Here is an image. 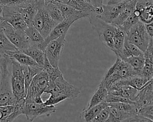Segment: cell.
Returning <instances> with one entry per match:
<instances>
[{
  "label": "cell",
  "mask_w": 153,
  "mask_h": 122,
  "mask_svg": "<svg viewBox=\"0 0 153 122\" xmlns=\"http://www.w3.org/2000/svg\"><path fill=\"white\" fill-rule=\"evenodd\" d=\"M0 65L1 78L0 82V106L14 105L16 100L11 87V58L5 54H1Z\"/></svg>",
  "instance_id": "cell-1"
},
{
  "label": "cell",
  "mask_w": 153,
  "mask_h": 122,
  "mask_svg": "<svg viewBox=\"0 0 153 122\" xmlns=\"http://www.w3.org/2000/svg\"><path fill=\"white\" fill-rule=\"evenodd\" d=\"M131 76H136L134 70L123 60L117 57L115 63L105 74L100 84L108 90L118 80Z\"/></svg>",
  "instance_id": "cell-2"
},
{
  "label": "cell",
  "mask_w": 153,
  "mask_h": 122,
  "mask_svg": "<svg viewBox=\"0 0 153 122\" xmlns=\"http://www.w3.org/2000/svg\"><path fill=\"white\" fill-rule=\"evenodd\" d=\"M49 84L47 73L44 70L35 75L27 89L25 97L26 103H43L41 95Z\"/></svg>",
  "instance_id": "cell-3"
},
{
  "label": "cell",
  "mask_w": 153,
  "mask_h": 122,
  "mask_svg": "<svg viewBox=\"0 0 153 122\" xmlns=\"http://www.w3.org/2000/svg\"><path fill=\"white\" fill-rule=\"evenodd\" d=\"M93 29L97 33L99 39L111 51H113V36L117 26L107 23L99 18L93 12L88 17Z\"/></svg>",
  "instance_id": "cell-4"
},
{
  "label": "cell",
  "mask_w": 153,
  "mask_h": 122,
  "mask_svg": "<svg viewBox=\"0 0 153 122\" xmlns=\"http://www.w3.org/2000/svg\"><path fill=\"white\" fill-rule=\"evenodd\" d=\"M10 82L12 92L16 102L25 100L26 92L22 65L13 58H11Z\"/></svg>",
  "instance_id": "cell-5"
},
{
  "label": "cell",
  "mask_w": 153,
  "mask_h": 122,
  "mask_svg": "<svg viewBox=\"0 0 153 122\" xmlns=\"http://www.w3.org/2000/svg\"><path fill=\"white\" fill-rule=\"evenodd\" d=\"M125 39L137 46L143 52L152 37L147 33L144 23L139 21L127 32Z\"/></svg>",
  "instance_id": "cell-6"
},
{
  "label": "cell",
  "mask_w": 153,
  "mask_h": 122,
  "mask_svg": "<svg viewBox=\"0 0 153 122\" xmlns=\"http://www.w3.org/2000/svg\"><path fill=\"white\" fill-rule=\"evenodd\" d=\"M44 93H62L67 97V99L72 100L78 98L81 90L68 82L63 76H60L56 78L53 82L50 83Z\"/></svg>",
  "instance_id": "cell-7"
},
{
  "label": "cell",
  "mask_w": 153,
  "mask_h": 122,
  "mask_svg": "<svg viewBox=\"0 0 153 122\" xmlns=\"http://www.w3.org/2000/svg\"><path fill=\"white\" fill-rule=\"evenodd\" d=\"M0 25L7 38L19 51H23L32 43L25 31L15 29L5 21Z\"/></svg>",
  "instance_id": "cell-8"
},
{
  "label": "cell",
  "mask_w": 153,
  "mask_h": 122,
  "mask_svg": "<svg viewBox=\"0 0 153 122\" xmlns=\"http://www.w3.org/2000/svg\"><path fill=\"white\" fill-rule=\"evenodd\" d=\"M57 23L49 15L45 5L38 7L33 19L32 24L39 32L44 38L46 37Z\"/></svg>",
  "instance_id": "cell-9"
},
{
  "label": "cell",
  "mask_w": 153,
  "mask_h": 122,
  "mask_svg": "<svg viewBox=\"0 0 153 122\" xmlns=\"http://www.w3.org/2000/svg\"><path fill=\"white\" fill-rule=\"evenodd\" d=\"M65 36L62 35L56 39L50 42L44 49L46 58L54 67H59L60 57L65 44Z\"/></svg>",
  "instance_id": "cell-10"
},
{
  "label": "cell",
  "mask_w": 153,
  "mask_h": 122,
  "mask_svg": "<svg viewBox=\"0 0 153 122\" xmlns=\"http://www.w3.org/2000/svg\"><path fill=\"white\" fill-rule=\"evenodd\" d=\"M57 108L54 105H47L43 103H26L24 115L29 121H33L36 118L42 116H50L56 112Z\"/></svg>",
  "instance_id": "cell-11"
},
{
  "label": "cell",
  "mask_w": 153,
  "mask_h": 122,
  "mask_svg": "<svg viewBox=\"0 0 153 122\" xmlns=\"http://www.w3.org/2000/svg\"><path fill=\"white\" fill-rule=\"evenodd\" d=\"M3 19L18 30L25 31L27 26L14 6H4Z\"/></svg>",
  "instance_id": "cell-12"
},
{
  "label": "cell",
  "mask_w": 153,
  "mask_h": 122,
  "mask_svg": "<svg viewBox=\"0 0 153 122\" xmlns=\"http://www.w3.org/2000/svg\"><path fill=\"white\" fill-rule=\"evenodd\" d=\"M73 23L74 22L72 21L64 19L62 21L57 23L48 35L44 39L43 41L41 43L36 45L39 48L44 51L46 46L50 42L57 39L62 35H66L67 32Z\"/></svg>",
  "instance_id": "cell-13"
},
{
  "label": "cell",
  "mask_w": 153,
  "mask_h": 122,
  "mask_svg": "<svg viewBox=\"0 0 153 122\" xmlns=\"http://www.w3.org/2000/svg\"><path fill=\"white\" fill-rule=\"evenodd\" d=\"M129 1H126L119 4H114V5H102L103 7V11L102 12L97 15L101 20L104 21L105 22L111 24L112 21L118 15L124 7V6L127 4Z\"/></svg>",
  "instance_id": "cell-14"
},
{
  "label": "cell",
  "mask_w": 153,
  "mask_h": 122,
  "mask_svg": "<svg viewBox=\"0 0 153 122\" xmlns=\"http://www.w3.org/2000/svg\"><path fill=\"white\" fill-rule=\"evenodd\" d=\"M134 102L137 107V109L142 106L152 105V79L150 80L143 87L138 90V92L135 98Z\"/></svg>",
  "instance_id": "cell-15"
},
{
  "label": "cell",
  "mask_w": 153,
  "mask_h": 122,
  "mask_svg": "<svg viewBox=\"0 0 153 122\" xmlns=\"http://www.w3.org/2000/svg\"><path fill=\"white\" fill-rule=\"evenodd\" d=\"M151 79H149L142 76H131L118 80L112 86L128 85L137 90H140Z\"/></svg>",
  "instance_id": "cell-16"
},
{
  "label": "cell",
  "mask_w": 153,
  "mask_h": 122,
  "mask_svg": "<svg viewBox=\"0 0 153 122\" xmlns=\"http://www.w3.org/2000/svg\"><path fill=\"white\" fill-rule=\"evenodd\" d=\"M57 4L62 11L64 19L68 21L74 23L80 18L88 17L90 15V14L78 10L70 5L57 2Z\"/></svg>",
  "instance_id": "cell-17"
},
{
  "label": "cell",
  "mask_w": 153,
  "mask_h": 122,
  "mask_svg": "<svg viewBox=\"0 0 153 122\" xmlns=\"http://www.w3.org/2000/svg\"><path fill=\"white\" fill-rule=\"evenodd\" d=\"M115 54L117 57L123 60L132 56L143 55V52L137 46L125 39L122 48L120 51L115 52Z\"/></svg>",
  "instance_id": "cell-18"
},
{
  "label": "cell",
  "mask_w": 153,
  "mask_h": 122,
  "mask_svg": "<svg viewBox=\"0 0 153 122\" xmlns=\"http://www.w3.org/2000/svg\"><path fill=\"white\" fill-rule=\"evenodd\" d=\"M137 89L128 86L123 85L120 86H112L108 90V93L114 95L122 96L128 98L132 101L134 102L136 96L138 92Z\"/></svg>",
  "instance_id": "cell-19"
},
{
  "label": "cell",
  "mask_w": 153,
  "mask_h": 122,
  "mask_svg": "<svg viewBox=\"0 0 153 122\" xmlns=\"http://www.w3.org/2000/svg\"><path fill=\"white\" fill-rule=\"evenodd\" d=\"M54 2L70 5L75 9L90 14L94 11V7L87 0H54Z\"/></svg>",
  "instance_id": "cell-20"
},
{
  "label": "cell",
  "mask_w": 153,
  "mask_h": 122,
  "mask_svg": "<svg viewBox=\"0 0 153 122\" xmlns=\"http://www.w3.org/2000/svg\"><path fill=\"white\" fill-rule=\"evenodd\" d=\"M22 52L30 57L40 67L42 68L45 55L44 51L39 48L36 44L32 43L28 48Z\"/></svg>",
  "instance_id": "cell-21"
},
{
  "label": "cell",
  "mask_w": 153,
  "mask_h": 122,
  "mask_svg": "<svg viewBox=\"0 0 153 122\" xmlns=\"http://www.w3.org/2000/svg\"><path fill=\"white\" fill-rule=\"evenodd\" d=\"M108 93L106 88L102 84H100L97 90L93 93L87 105L82 110H86L90 108L95 106L102 102H105V99Z\"/></svg>",
  "instance_id": "cell-22"
},
{
  "label": "cell",
  "mask_w": 153,
  "mask_h": 122,
  "mask_svg": "<svg viewBox=\"0 0 153 122\" xmlns=\"http://www.w3.org/2000/svg\"><path fill=\"white\" fill-rule=\"evenodd\" d=\"M5 54L9 56L10 58L14 59L21 65L39 66L38 64L30 57L20 51H7Z\"/></svg>",
  "instance_id": "cell-23"
},
{
  "label": "cell",
  "mask_w": 153,
  "mask_h": 122,
  "mask_svg": "<svg viewBox=\"0 0 153 122\" xmlns=\"http://www.w3.org/2000/svg\"><path fill=\"white\" fill-rule=\"evenodd\" d=\"M136 0H131L124 6L118 15L112 21L111 24L118 26L121 25L127 18L131 14L135 9Z\"/></svg>",
  "instance_id": "cell-24"
},
{
  "label": "cell",
  "mask_w": 153,
  "mask_h": 122,
  "mask_svg": "<svg viewBox=\"0 0 153 122\" xmlns=\"http://www.w3.org/2000/svg\"><path fill=\"white\" fill-rule=\"evenodd\" d=\"M108 106V103L102 102L100 104L93 106L86 110H82L81 112L79 118L85 121H91L95 116L103 108Z\"/></svg>",
  "instance_id": "cell-25"
},
{
  "label": "cell",
  "mask_w": 153,
  "mask_h": 122,
  "mask_svg": "<svg viewBox=\"0 0 153 122\" xmlns=\"http://www.w3.org/2000/svg\"><path fill=\"white\" fill-rule=\"evenodd\" d=\"M109 110V115L106 122H117V121H129L130 119L135 115H131L129 113L121 111L114 107L108 105Z\"/></svg>",
  "instance_id": "cell-26"
},
{
  "label": "cell",
  "mask_w": 153,
  "mask_h": 122,
  "mask_svg": "<svg viewBox=\"0 0 153 122\" xmlns=\"http://www.w3.org/2000/svg\"><path fill=\"white\" fill-rule=\"evenodd\" d=\"M123 60L134 70L136 76H141L142 70L145 63L143 55L132 56L124 58Z\"/></svg>",
  "instance_id": "cell-27"
},
{
  "label": "cell",
  "mask_w": 153,
  "mask_h": 122,
  "mask_svg": "<svg viewBox=\"0 0 153 122\" xmlns=\"http://www.w3.org/2000/svg\"><path fill=\"white\" fill-rule=\"evenodd\" d=\"M45 8L50 17L57 23L62 21L64 17L57 2H52L45 5Z\"/></svg>",
  "instance_id": "cell-28"
},
{
  "label": "cell",
  "mask_w": 153,
  "mask_h": 122,
  "mask_svg": "<svg viewBox=\"0 0 153 122\" xmlns=\"http://www.w3.org/2000/svg\"><path fill=\"white\" fill-rule=\"evenodd\" d=\"M42 69L46 71L47 73L48 80H49V83L53 82L56 78L58 77L63 76V74L60 70L59 67H53L48 61L47 58H45L44 64L42 66Z\"/></svg>",
  "instance_id": "cell-29"
},
{
  "label": "cell",
  "mask_w": 153,
  "mask_h": 122,
  "mask_svg": "<svg viewBox=\"0 0 153 122\" xmlns=\"http://www.w3.org/2000/svg\"><path fill=\"white\" fill-rule=\"evenodd\" d=\"M25 32L30 41L36 45L41 43L44 39L32 24L27 25L26 29L25 30Z\"/></svg>",
  "instance_id": "cell-30"
},
{
  "label": "cell",
  "mask_w": 153,
  "mask_h": 122,
  "mask_svg": "<svg viewBox=\"0 0 153 122\" xmlns=\"http://www.w3.org/2000/svg\"><path fill=\"white\" fill-rule=\"evenodd\" d=\"M16 50L18 49L7 38L3 29L0 25V54H5L7 51Z\"/></svg>",
  "instance_id": "cell-31"
},
{
  "label": "cell",
  "mask_w": 153,
  "mask_h": 122,
  "mask_svg": "<svg viewBox=\"0 0 153 122\" xmlns=\"http://www.w3.org/2000/svg\"><path fill=\"white\" fill-rule=\"evenodd\" d=\"M108 105L115 108L116 109L125 112L129 113L131 115L137 114V107L135 104L127 102H117L108 103Z\"/></svg>",
  "instance_id": "cell-32"
},
{
  "label": "cell",
  "mask_w": 153,
  "mask_h": 122,
  "mask_svg": "<svg viewBox=\"0 0 153 122\" xmlns=\"http://www.w3.org/2000/svg\"><path fill=\"white\" fill-rule=\"evenodd\" d=\"M126 34L118 27L117 26L115 34L113 36V52L115 53L117 51H120L124 44L125 40Z\"/></svg>",
  "instance_id": "cell-33"
},
{
  "label": "cell",
  "mask_w": 153,
  "mask_h": 122,
  "mask_svg": "<svg viewBox=\"0 0 153 122\" xmlns=\"http://www.w3.org/2000/svg\"><path fill=\"white\" fill-rule=\"evenodd\" d=\"M14 110V105L0 106V122L13 121L12 115Z\"/></svg>",
  "instance_id": "cell-34"
},
{
  "label": "cell",
  "mask_w": 153,
  "mask_h": 122,
  "mask_svg": "<svg viewBox=\"0 0 153 122\" xmlns=\"http://www.w3.org/2000/svg\"><path fill=\"white\" fill-rule=\"evenodd\" d=\"M139 21V17L136 15L133 12L131 13L130 15H129L127 19L120 26L118 27L125 33L126 34L127 32L130 30V29L136 23Z\"/></svg>",
  "instance_id": "cell-35"
},
{
  "label": "cell",
  "mask_w": 153,
  "mask_h": 122,
  "mask_svg": "<svg viewBox=\"0 0 153 122\" xmlns=\"http://www.w3.org/2000/svg\"><path fill=\"white\" fill-rule=\"evenodd\" d=\"M139 21L144 24L152 22L153 18V6L152 5H148L141 11L140 15L139 17Z\"/></svg>",
  "instance_id": "cell-36"
},
{
  "label": "cell",
  "mask_w": 153,
  "mask_h": 122,
  "mask_svg": "<svg viewBox=\"0 0 153 122\" xmlns=\"http://www.w3.org/2000/svg\"><path fill=\"white\" fill-rule=\"evenodd\" d=\"M137 114L153 121V105H145L137 109Z\"/></svg>",
  "instance_id": "cell-37"
},
{
  "label": "cell",
  "mask_w": 153,
  "mask_h": 122,
  "mask_svg": "<svg viewBox=\"0 0 153 122\" xmlns=\"http://www.w3.org/2000/svg\"><path fill=\"white\" fill-rule=\"evenodd\" d=\"M67 99V97L62 93H51L50 96L48 99H47L44 104L47 105H55L64 100Z\"/></svg>",
  "instance_id": "cell-38"
},
{
  "label": "cell",
  "mask_w": 153,
  "mask_h": 122,
  "mask_svg": "<svg viewBox=\"0 0 153 122\" xmlns=\"http://www.w3.org/2000/svg\"><path fill=\"white\" fill-rule=\"evenodd\" d=\"M105 102L107 103H117V102H127L130 104H135V102L131 101L127 98L118 96V95H114L111 93H108L106 98L105 99Z\"/></svg>",
  "instance_id": "cell-39"
},
{
  "label": "cell",
  "mask_w": 153,
  "mask_h": 122,
  "mask_svg": "<svg viewBox=\"0 0 153 122\" xmlns=\"http://www.w3.org/2000/svg\"><path fill=\"white\" fill-rule=\"evenodd\" d=\"M109 115V110L108 108V105L102 110L91 121L93 122H103L106 121L108 120Z\"/></svg>",
  "instance_id": "cell-40"
},
{
  "label": "cell",
  "mask_w": 153,
  "mask_h": 122,
  "mask_svg": "<svg viewBox=\"0 0 153 122\" xmlns=\"http://www.w3.org/2000/svg\"><path fill=\"white\" fill-rule=\"evenodd\" d=\"M145 24V27L146 29V30L147 32V33H148V35H149L150 37H153V24H152V22H151L149 23H146V24Z\"/></svg>",
  "instance_id": "cell-41"
},
{
  "label": "cell",
  "mask_w": 153,
  "mask_h": 122,
  "mask_svg": "<svg viewBox=\"0 0 153 122\" xmlns=\"http://www.w3.org/2000/svg\"><path fill=\"white\" fill-rule=\"evenodd\" d=\"M130 1L131 0H104L103 4L104 5H114V4H119L124 1Z\"/></svg>",
  "instance_id": "cell-42"
},
{
  "label": "cell",
  "mask_w": 153,
  "mask_h": 122,
  "mask_svg": "<svg viewBox=\"0 0 153 122\" xmlns=\"http://www.w3.org/2000/svg\"><path fill=\"white\" fill-rule=\"evenodd\" d=\"M94 7L101 6L103 5L104 0H87Z\"/></svg>",
  "instance_id": "cell-43"
},
{
  "label": "cell",
  "mask_w": 153,
  "mask_h": 122,
  "mask_svg": "<svg viewBox=\"0 0 153 122\" xmlns=\"http://www.w3.org/2000/svg\"><path fill=\"white\" fill-rule=\"evenodd\" d=\"M3 10H4V5L0 4V24L4 21L3 19Z\"/></svg>",
  "instance_id": "cell-44"
},
{
  "label": "cell",
  "mask_w": 153,
  "mask_h": 122,
  "mask_svg": "<svg viewBox=\"0 0 153 122\" xmlns=\"http://www.w3.org/2000/svg\"><path fill=\"white\" fill-rule=\"evenodd\" d=\"M44 2H45V5H46L50 2H54V0H44Z\"/></svg>",
  "instance_id": "cell-45"
},
{
  "label": "cell",
  "mask_w": 153,
  "mask_h": 122,
  "mask_svg": "<svg viewBox=\"0 0 153 122\" xmlns=\"http://www.w3.org/2000/svg\"><path fill=\"white\" fill-rule=\"evenodd\" d=\"M1 65H0V82H1Z\"/></svg>",
  "instance_id": "cell-46"
}]
</instances>
